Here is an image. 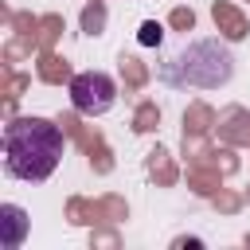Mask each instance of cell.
<instances>
[{"label":"cell","mask_w":250,"mask_h":250,"mask_svg":"<svg viewBox=\"0 0 250 250\" xmlns=\"http://www.w3.org/2000/svg\"><path fill=\"white\" fill-rule=\"evenodd\" d=\"M66 152L62 129L47 117H16L4 129V168L16 180L43 184Z\"/></svg>","instance_id":"obj_1"},{"label":"cell","mask_w":250,"mask_h":250,"mask_svg":"<svg viewBox=\"0 0 250 250\" xmlns=\"http://www.w3.org/2000/svg\"><path fill=\"white\" fill-rule=\"evenodd\" d=\"M234 74V59L223 43L215 39H203V43H191L188 51H180L168 66H164V78L176 82V86H223L227 78Z\"/></svg>","instance_id":"obj_2"},{"label":"cell","mask_w":250,"mask_h":250,"mask_svg":"<svg viewBox=\"0 0 250 250\" xmlns=\"http://www.w3.org/2000/svg\"><path fill=\"white\" fill-rule=\"evenodd\" d=\"M117 102V82L105 70H82L70 78V105L82 117H102Z\"/></svg>","instance_id":"obj_3"},{"label":"cell","mask_w":250,"mask_h":250,"mask_svg":"<svg viewBox=\"0 0 250 250\" xmlns=\"http://www.w3.org/2000/svg\"><path fill=\"white\" fill-rule=\"evenodd\" d=\"M23 234H27V211L16 207V203H4L0 207V246L4 250H20Z\"/></svg>","instance_id":"obj_4"},{"label":"cell","mask_w":250,"mask_h":250,"mask_svg":"<svg viewBox=\"0 0 250 250\" xmlns=\"http://www.w3.org/2000/svg\"><path fill=\"white\" fill-rule=\"evenodd\" d=\"M137 39H141L145 47H152V43H160V23H152V20H148V23H141V35H137Z\"/></svg>","instance_id":"obj_5"}]
</instances>
